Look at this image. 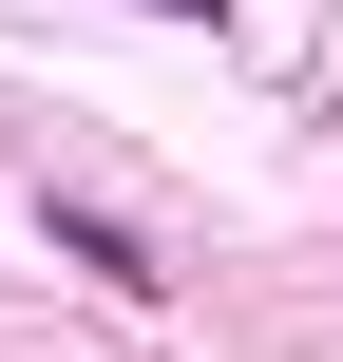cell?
<instances>
[{
    "mask_svg": "<svg viewBox=\"0 0 343 362\" xmlns=\"http://www.w3.org/2000/svg\"><path fill=\"white\" fill-rule=\"evenodd\" d=\"M38 229H57V267H95V286H134V305H153V286H172V267H153V229H134V210H76V191H38Z\"/></svg>",
    "mask_w": 343,
    "mask_h": 362,
    "instance_id": "obj_1",
    "label": "cell"
},
{
    "mask_svg": "<svg viewBox=\"0 0 343 362\" xmlns=\"http://www.w3.org/2000/svg\"><path fill=\"white\" fill-rule=\"evenodd\" d=\"M153 19H210V0H153Z\"/></svg>",
    "mask_w": 343,
    "mask_h": 362,
    "instance_id": "obj_2",
    "label": "cell"
}]
</instances>
